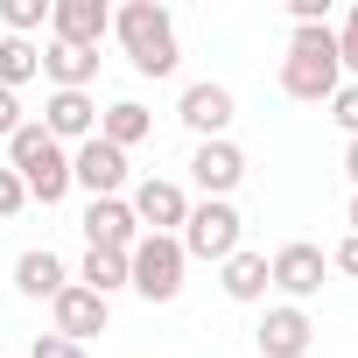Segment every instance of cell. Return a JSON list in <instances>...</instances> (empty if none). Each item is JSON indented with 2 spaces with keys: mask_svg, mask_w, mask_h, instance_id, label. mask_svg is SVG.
<instances>
[{
  "mask_svg": "<svg viewBox=\"0 0 358 358\" xmlns=\"http://www.w3.org/2000/svg\"><path fill=\"white\" fill-rule=\"evenodd\" d=\"M113 36H120V50H127V64L141 78H169L176 71V22H169L162 0H127L113 15Z\"/></svg>",
  "mask_w": 358,
  "mask_h": 358,
  "instance_id": "obj_1",
  "label": "cell"
},
{
  "mask_svg": "<svg viewBox=\"0 0 358 358\" xmlns=\"http://www.w3.org/2000/svg\"><path fill=\"white\" fill-rule=\"evenodd\" d=\"M337 85H344L337 36H330V29H295V36H288V57H281V92L302 99V106H323Z\"/></svg>",
  "mask_w": 358,
  "mask_h": 358,
  "instance_id": "obj_2",
  "label": "cell"
},
{
  "mask_svg": "<svg viewBox=\"0 0 358 358\" xmlns=\"http://www.w3.org/2000/svg\"><path fill=\"white\" fill-rule=\"evenodd\" d=\"M8 169L29 183L36 204H64V190H71V155L43 134V120H22V134L8 141Z\"/></svg>",
  "mask_w": 358,
  "mask_h": 358,
  "instance_id": "obj_3",
  "label": "cell"
},
{
  "mask_svg": "<svg viewBox=\"0 0 358 358\" xmlns=\"http://www.w3.org/2000/svg\"><path fill=\"white\" fill-rule=\"evenodd\" d=\"M183 239H169V232H141L134 253H127V288L148 295V302H176L183 295Z\"/></svg>",
  "mask_w": 358,
  "mask_h": 358,
  "instance_id": "obj_4",
  "label": "cell"
},
{
  "mask_svg": "<svg viewBox=\"0 0 358 358\" xmlns=\"http://www.w3.org/2000/svg\"><path fill=\"white\" fill-rule=\"evenodd\" d=\"M239 211L225 204V197H204V204H190V218H183V232H176V239H183V260H232L239 253Z\"/></svg>",
  "mask_w": 358,
  "mask_h": 358,
  "instance_id": "obj_5",
  "label": "cell"
},
{
  "mask_svg": "<svg viewBox=\"0 0 358 358\" xmlns=\"http://www.w3.org/2000/svg\"><path fill=\"white\" fill-rule=\"evenodd\" d=\"M323 274H330V253H323V246H309V239H288V246L267 260V281H274L288 302L316 295V288H323Z\"/></svg>",
  "mask_w": 358,
  "mask_h": 358,
  "instance_id": "obj_6",
  "label": "cell"
},
{
  "mask_svg": "<svg viewBox=\"0 0 358 358\" xmlns=\"http://www.w3.org/2000/svg\"><path fill=\"white\" fill-rule=\"evenodd\" d=\"M127 211H134L141 232H169L176 239V225L190 218V197H183V183H169V176H148V183H134Z\"/></svg>",
  "mask_w": 358,
  "mask_h": 358,
  "instance_id": "obj_7",
  "label": "cell"
},
{
  "mask_svg": "<svg viewBox=\"0 0 358 358\" xmlns=\"http://www.w3.org/2000/svg\"><path fill=\"white\" fill-rule=\"evenodd\" d=\"M106 36H113V8L106 0H50V43L99 50Z\"/></svg>",
  "mask_w": 358,
  "mask_h": 358,
  "instance_id": "obj_8",
  "label": "cell"
},
{
  "mask_svg": "<svg viewBox=\"0 0 358 358\" xmlns=\"http://www.w3.org/2000/svg\"><path fill=\"white\" fill-rule=\"evenodd\" d=\"M71 183L78 190H92V197H120V183H127V155L113 148V141H78V155H71Z\"/></svg>",
  "mask_w": 358,
  "mask_h": 358,
  "instance_id": "obj_9",
  "label": "cell"
},
{
  "mask_svg": "<svg viewBox=\"0 0 358 358\" xmlns=\"http://www.w3.org/2000/svg\"><path fill=\"white\" fill-rule=\"evenodd\" d=\"M190 183H197L204 197H225V204H232V190L246 183V155H239L232 141H197V155H190Z\"/></svg>",
  "mask_w": 358,
  "mask_h": 358,
  "instance_id": "obj_10",
  "label": "cell"
},
{
  "mask_svg": "<svg viewBox=\"0 0 358 358\" xmlns=\"http://www.w3.org/2000/svg\"><path fill=\"white\" fill-rule=\"evenodd\" d=\"M260 358H302L309 344H316V323H309V309L302 302H281V309H267L260 316Z\"/></svg>",
  "mask_w": 358,
  "mask_h": 358,
  "instance_id": "obj_11",
  "label": "cell"
},
{
  "mask_svg": "<svg viewBox=\"0 0 358 358\" xmlns=\"http://www.w3.org/2000/svg\"><path fill=\"white\" fill-rule=\"evenodd\" d=\"M176 113H183V127H190L197 141H225V127L239 120V99H232L225 85H190Z\"/></svg>",
  "mask_w": 358,
  "mask_h": 358,
  "instance_id": "obj_12",
  "label": "cell"
},
{
  "mask_svg": "<svg viewBox=\"0 0 358 358\" xmlns=\"http://www.w3.org/2000/svg\"><path fill=\"white\" fill-rule=\"evenodd\" d=\"M141 225L127 211V197H92L85 204V246H106V253H134Z\"/></svg>",
  "mask_w": 358,
  "mask_h": 358,
  "instance_id": "obj_13",
  "label": "cell"
},
{
  "mask_svg": "<svg viewBox=\"0 0 358 358\" xmlns=\"http://www.w3.org/2000/svg\"><path fill=\"white\" fill-rule=\"evenodd\" d=\"M50 309H57V337H71V344L106 337V316H113V302H106V295H92V288H78V281H71Z\"/></svg>",
  "mask_w": 358,
  "mask_h": 358,
  "instance_id": "obj_14",
  "label": "cell"
},
{
  "mask_svg": "<svg viewBox=\"0 0 358 358\" xmlns=\"http://www.w3.org/2000/svg\"><path fill=\"white\" fill-rule=\"evenodd\" d=\"M43 134L64 148V141H92L99 134V106H92V92H50V106H43Z\"/></svg>",
  "mask_w": 358,
  "mask_h": 358,
  "instance_id": "obj_15",
  "label": "cell"
},
{
  "mask_svg": "<svg viewBox=\"0 0 358 358\" xmlns=\"http://www.w3.org/2000/svg\"><path fill=\"white\" fill-rule=\"evenodd\" d=\"M15 288H22L29 302H57V295L71 288V274H64V260H57L50 246H36V253L15 260Z\"/></svg>",
  "mask_w": 358,
  "mask_h": 358,
  "instance_id": "obj_16",
  "label": "cell"
},
{
  "mask_svg": "<svg viewBox=\"0 0 358 358\" xmlns=\"http://www.w3.org/2000/svg\"><path fill=\"white\" fill-rule=\"evenodd\" d=\"M43 78H50L57 92H85V85L99 78V50H71V43H50V50H43Z\"/></svg>",
  "mask_w": 358,
  "mask_h": 358,
  "instance_id": "obj_17",
  "label": "cell"
},
{
  "mask_svg": "<svg viewBox=\"0 0 358 358\" xmlns=\"http://www.w3.org/2000/svg\"><path fill=\"white\" fill-rule=\"evenodd\" d=\"M148 127H155V120H148V106H141V99H120V106H106V113H99V141H113L120 155H127V148H141V141H148Z\"/></svg>",
  "mask_w": 358,
  "mask_h": 358,
  "instance_id": "obj_18",
  "label": "cell"
},
{
  "mask_svg": "<svg viewBox=\"0 0 358 358\" xmlns=\"http://www.w3.org/2000/svg\"><path fill=\"white\" fill-rule=\"evenodd\" d=\"M267 288H274V281H267V253H246V246H239V253L225 260V295H232V302H260Z\"/></svg>",
  "mask_w": 358,
  "mask_h": 358,
  "instance_id": "obj_19",
  "label": "cell"
},
{
  "mask_svg": "<svg viewBox=\"0 0 358 358\" xmlns=\"http://www.w3.org/2000/svg\"><path fill=\"white\" fill-rule=\"evenodd\" d=\"M78 288H92V295H113V288H127V253H106V246H85V267H78Z\"/></svg>",
  "mask_w": 358,
  "mask_h": 358,
  "instance_id": "obj_20",
  "label": "cell"
},
{
  "mask_svg": "<svg viewBox=\"0 0 358 358\" xmlns=\"http://www.w3.org/2000/svg\"><path fill=\"white\" fill-rule=\"evenodd\" d=\"M36 71H43V50H36V43H22V36H0V92H22Z\"/></svg>",
  "mask_w": 358,
  "mask_h": 358,
  "instance_id": "obj_21",
  "label": "cell"
},
{
  "mask_svg": "<svg viewBox=\"0 0 358 358\" xmlns=\"http://www.w3.org/2000/svg\"><path fill=\"white\" fill-rule=\"evenodd\" d=\"M0 22H8V36H36L43 22H50V0H0Z\"/></svg>",
  "mask_w": 358,
  "mask_h": 358,
  "instance_id": "obj_22",
  "label": "cell"
},
{
  "mask_svg": "<svg viewBox=\"0 0 358 358\" xmlns=\"http://www.w3.org/2000/svg\"><path fill=\"white\" fill-rule=\"evenodd\" d=\"M330 120L358 141V85H337V92H330Z\"/></svg>",
  "mask_w": 358,
  "mask_h": 358,
  "instance_id": "obj_23",
  "label": "cell"
},
{
  "mask_svg": "<svg viewBox=\"0 0 358 358\" xmlns=\"http://www.w3.org/2000/svg\"><path fill=\"white\" fill-rule=\"evenodd\" d=\"M22 204H29V183H22L15 169H0V218H15Z\"/></svg>",
  "mask_w": 358,
  "mask_h": 358,
  "instance_id": "obj_24",
  "label": "cell"
},
{
  "mask_svg": "<svg viewBox=\"0 0 358 358\" xmlns=\"http://www.w3.org/2000/svg\"><path fill=\"white\" fill-rule=\"evenodd\" d=\"M29 358H85V344H71V337H57V330H50V337H36V344H29Z\"/></svg>",
  "mask_w": 358,
  "mask_h": 358,
  "instance_id": "obj_25",
  "label": "cell"
},
{
  "mask_svg": "<svg viewBox=\"0 0 358 358\" xmlns=\"http://www.w3.org/2000/svg\"><path fill=\"white\" fill-rule=\"evenodd\" d=\"M337 64H344L351 85H358V8H351V22H344V36H337Z\"/></svg>",
  "mask_w": 358,
  "mask_h": 358,
  "instance_id": "obj_26",
  "label": "cell"
},
{
  "mask_svg": "<svg viewBox=\"0 0 358 358\" xmlns=\"http://www.w3.org/2000/svg\"><path fill=\"white\" fill-rule=\"evenodd\" d=\"M15 134H22V99L0 92V141H15Z\"/></svg>",
  "mask_w": 358,
  "mask_h": 358,
  "instance_id": "obj_27",
  "label": "cell"
},
{
  "mask_svg": "<svg viewBox=\"0 0 358 358\" xmlns=\"http://www.w3.org/2000/svg\"><path fill=\"white\" fill-rule=\"evenodd\" d=\"M330 267H337V274H358V232H351V239L330 253Z\"/></svg>",
  "mask_w": 358,
  "mask_h": 358,
  "instance_id": "obj_28",
  "label": "cell"
},
{
  "mask_svg": "<svg viewBox=\"0 0 358 358\" xmlns=\"http://www.w3.org/2000/svg\"><path fill=\"white\" fill-rule=\"evenodd\" d=\"M344 176H351V183H358V141L344 148Z\"/></svg>",
  "mask_w": 358,
  "mask_h": 358,
  "instance_id": "obj_29",
  "label": "cell"
},
{
  "mask_svg": "<svg viewBox=\"0 0 358 358\" xmlns=\"http://www.w3.org/2000/svg\"><path fill=\"white\" fill-rule=\"evenodd\" d=\"M351 232H358V197H351Z\"/></svg>",
  "mask_w": 358,
  "mask_h": 358,
  "instance_id": "obj_30",
  "label": "cell"
}]
</instances>
